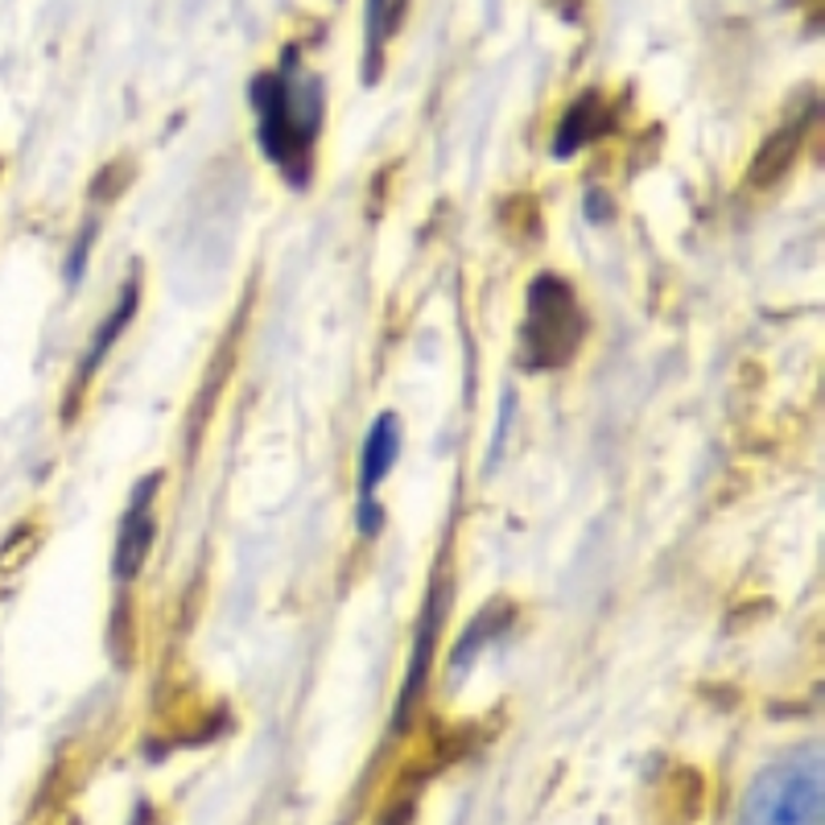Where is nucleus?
<instances>
[{"label":"nucleus","instance_id":"f257e3e1","mask_svg":"<svg viewBox=\"0 0 825 825\" xmlns=\"http://www.w3.org/2000/svg\"><path fill=\"white\" fill-rule=\"evenodd\" d=\"M248 100L256 108V137L264 158L273 161L293 187L310 182V153L322 132V79L302 67L298 50H285V59L273 74H256Z\"/></svg>","mask_w":825,"mask_h":825},{"label":"nucleus","instance_id":"f03ea898","mask_svg":"<svg viewBox=\"0 0 825 825\" xmlns=\"http://www.w3.org/2000/svg\"><path fill=\"white\" fill-rule=\"evenodd\" d=\"M822 752L801 747L755 776L738 805V825H822Z\"/></svg>","mask_w":825,"mask_h":825},{"label":"nucleus","instance_id":"7ed1b4c3","mask_svg":"<svg viewBox=\"0 0 825 825\" xmlns=\"http://www.w3.org/2000/svg\"><path fill=\"white\" fill-rule=\"evenodd\" d=\"M582 305L562 276H536L524 305L521 363L524 368H562L578 351Z\"/></svg>","mask_w":825,"mask_h":825},{"label":"nucleus","instance_id":"20e7f679","mask_svg":"<svg viewBox=\"0 0 825 825\" xmlns=\"http://www.w3.org/2000/svg\"><path fill=\"white\" fill-rule=\"evenodd\" d=\"M401 459V421L396 413H380L368 430L360 459V504H355V521H360L363 536H376L384 524V507L376 504V487L389 479V471Z\"/></svg>","mask_w":825,"mask_h":825},{"label":"nucleus","instance_id":"39448f33","mask_svg":"<svg viewBox=\"0 0 825 825\" xmlns=\"http://www.w3.org/2000/svg\"><path fill=\"white\" fill-rule=\"evenodd\" d=\"M153 495H158V475H145L129 495L124 521H120L117 553H112V570L120 582H132L141 574V565L149 562L153 550Z\"/></svg>","mask_w":825,"mask_h":825},{"label":"nucleus","instance_id":"423d86ee","mask_svg":"<svg viewBox=\"0 0 825 825\" xmlns=\"http://www.w3.org/2000/svg\"><path fill=\"white\" fill-rule=\"evenodd\" d=\"M442 582H437L430 598H425V615H421V627H417V644H413V661H409V673H405V690H401V702H396V726L409 723L413 714V702H417L421 685H425V673H430V661H434V640H437V615H442Z\"/></svg>","mask_w":825,"mask_h":825},{"label":"nucleus","instance_id":"0eeeda50","mask_svg":"<svg viewBox=\"0 0 825 825\" xmlns=\"http://www.w3.org/2000/svg\"><path fill=\"white\" fill-rule=\"evenodd\" d=\"M405 4L409 0H368V67H363L368 79H376L380 50H384V42H389L392 33H396V26H401Z\"/></svg>","mask_w":825,"mask_h":825},{"label":"nucleus","instance_id":"6e6552de","mask_svg":"<svg viewBox=\"0 0 825 825\" xmlns=\"http://www.w3.org/2000/svg\"><path fill=\"white\" fill-rule=\"evenodd\" d=\"M603 129V112H598V100L594 95H586V100H578L570 112H565L562 129H557V158H570L574 149H582L586 141H591L594 132Z\"/></svg>","mask_w":825,"mask_h":825},{"label":"nucleus","instance_id":"1a4fd4ad","mask_svg":"<svg viewBox=\"0 0 825 825\" xmlns=\"http://www.w3.org/2000/svg\"><path fill=\"white\" fill-rule=\"evenodd\" d=\"M132 310H137V281H129V285H124V298H120V305L108 314V322H103L100 331H95V339H91V355H88V363H83V376H91V372L100 368V360L112 351V343H117L120 334H124V326L132 322Z\"/></svg>","mask_w":825,"mask_h":825},{"label":"nucleus","instance_id":"9d476101","mask_svg":"<svg viewBox=\"0 0 825 825\" xmlns=\"http://www.w3.org/2000/svg\"><path fill=\"white\" fill-rule=\"evenodd\" d=\"M405 822H409V805H401V809L392 813V817H389L384 825H405Z\"/></svg>","mask_w":825,"mask_h":825}]
</instances>
